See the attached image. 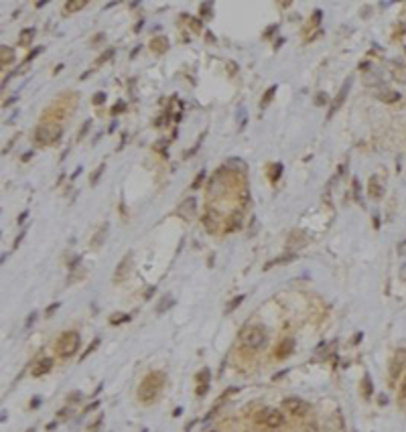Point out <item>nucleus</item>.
Wrapping results in <instances>:
<instances>
[{
	"mask_svg": "<svg viewBox=\"0 0 406 432\" xmlns=\"http://www.w3.org/2000/svg\"><path fill=\"white\" fill-rule=\"evenodd\" d=\"M165 379L167 378H165L163 372H151V374H146L142 378V381H140V385H138V392H136L138 402L144 404V406H151L153 402H157L159 394L165 387Z\"/></svg>",
	"mask_w": 406,
	"mask_h": 432,
	"instance_id": "nucleus-1",
	"label": "nucleus"
},
{
	"mask_svg": "<svg viewBox=\"0 0 406 432\" xmlns=\"http://www.w3.org/2000/svg\"><path fill=\"white\" fill-rule=\"evenodd\" d=\"M240 341L246 349L250 351H258L264 347L266 343V329L262 325H248L242 333H240Z\"/></svg>",
	"mask_w": 406,
	"mask_h": 432,
	"instance_id": "nucleus-2",
	"label": "nucleus"
},
{
	"mask_svg": "<svg viewBox=\"0 0 406 432\" xmlns=\"http://www.w3.org/2000/svg\"><path fill=\"white\" fill-rule=\"evenodd\" d=\"M57 355L61 359H69L77 349H79V333L77 331H65L55 343Z\"/></svg>",
	"mask_w": 406,
	"mask_h": 432,
	"instance_id": "nucleus-3",
	"label": "nucleus"
},
{
	"mask_svg": "<svg viewBox=\"0 0 406 432\" xmlns=\"http://www.w3.org/2000/svg\"><path fill=\"white\" fill-rule=\"evenodd\" d=\"M256 422L266 428H279L285 424V414L276 408H262L256 412Z\"/></svg>",
	"mask_w": 406,
	"mask_h": 432,
	"instance_id": "nucleus-4",
	"label": "nucleus"
},
{
	"mask_svg": "<svg viewBox=\"0 0 406 432\" xmlns=\"http://www.w3.org/2000/svg\"><path fill=\"white\" fill-rule=\"evenodd\" d=\"M61 136V128L59 126H49V124H43L35 130V140L39 144H49L53 140H57Z\"/></svg>",
	"mask_w": 406,
	"mask_h": 432,
	"instance_id": "nucleus-5",
	"label": "nucleus"
},
{
	"mask_svg": "<svg viewBox=\"0 0 406 432\" xmlns=\"http://www.w3.org/2000/svg\"><path fill=\"white\" fill-rule=\"evenodd\" d=\"M283 408H285V412H289L292 416H305L309 412V404L301 398H285Z\"/></svg>",
	"mask_w": 406,
	"mask_h": 432,
	"instance_id": "nucleus-6",
	"label": "nucleus"
},
{
	"mask_svg": "<svg viewBox=\"0 0 406 432\" xmlns=\"http://www.w3.org/2000/svg\"><path fill=\"white\" fill-rule=\"evenodd\" d=\"M351 83H353V79L351 77H348L346 81H344V85H341V90L337 92V96H335V100H333V104H331V108H329V112H327V120H331L333 118V114L337 112V110L344 106V102H346V98H348L349 90H351Z\"/></svg>",
	"mask_w": 406,
	"mask_h": 432,
	"instance_id": "nucleus-7",
	"label": "nucleus"
},
{
	"mask_svg": "<svg viewBox=\"0 0 406 432\" xmlns=\"http://www.w3.org/2000/svg\"><path fill=\"white\" fill-rule=\"evenodd\" d=\"M130 268H132V252H128L124 258H122V262L116 266V272H114V282H122V280H126L128 278V274H130Z\"/></svg>",
	"mask_w": 406,
	"mask_h": 432,
	"instance_id": "nucleus-8",
	"label": "nucleus"
},
{
	"mask_svg": "<svg viewBox=\"0 0 406 432\" xmlns=\"http://www.w3.org/2000/svg\"><path fill=\"white\" fill-rule=\"evenodd\" d=\"M218 223H220V215L213 211V209H207L205 211V215H203V227L207 229V231H216L218 229Z\"/></svg>",
	"mask_w": 406,
	"mask_h": 432,
	"instance_id": "nucleus-9",
	"label": "nucleus"
},
{
	"mask_svg": "<svg viewBox=\"0 0 406 432\" xmlns=\"http://www.w3.org/2000/svg\"><path fill=\"white\" fill-rule=\"evenodd\" d=\"M404 359H406V353L404 351H398L392 359V365H390V378L396 379V376L402 372V365H404Z\"/></svg>",
	"mask_w": 406,
	"mask_h": 432,
	"instance_id": "nucleus-10",
	"label": "nucleus"
},
{
	"mask_svg": "<svg viewBox=\"0 0 406 432\" xmlns=\"http://www.w3.org/2000/svg\"><path fill=\"white\" fill-rule=\"evenodd\" d=\"M51 370H53V359H51V357H43V359H39L37 368L33 370V376H35V378H39V376L49 374Z\"/></svg>",
	"mask_w": 406,
	"mask_h": 432,
	"instance_id": "nucleus-11",
	"label": "nucleus"
},
{
	"mask_svg": "<svg viewBox=\"0 0 406 432\" xmlns=\"http://www.w3.org/2000/svg\"><path fill=\"white\" fill-rule=\"evenodd\" d=\"M292 351H294V339L287 337V339H285V341L279 345V349H276V357L285 359V357H289Z\"/></svg>",
	"mask_w": 406,
	"mask_h": 432,
	"instance_id": "nucleus-12",
	"label": "nucleus"
},
{
	"mask_svg": "<svg viewBox=\"0 0 406 432\" xmlns=\"http://www.w3.org/2000/svg\"><path fill=\"white\" fill-rule=\"evenodd\" d=\"M368 193L374 197V199H380L384 195V187L378 183V177H372L370 183H368Z\"/></svg>",
	"mask_w": 406,
	"mask_h": 432,
	"instance_id": "nucleus-13",
	"label": "nucleus"
},
{
	"mask_svg": "<svg viewBox=\"0 0 406 432\" xmlns=\"http://www.w3.org/2000/svg\"><path fill=\"white\" fill-rule=\"evenodd\" d=\"M242 225H244V221H242V213H240V211H238V213H232V215L228 217L226 231H238V229H242Z\"/></svg>",
	"mask_w": 406,
	"mask_h": 432,
	"instance_id": "nucleus-14",
	"label": "nucleus"
},
{
	"mask_svg": "<svg viewBox=\"0 0 406 432\" xmlns=\"http://www.w3.org/2000/svg\"><path fill=\"white\" fill-rule=\"evenodd\" d=\"M151 49L155 51V53H165L167 49H169V39L167 37H157V39H153V43H151Z\"/></svg>",
	"mask_w": 406,
	"mask_h": 432,
	"instance_id": "nucleus-15",
	"label": "nucleus"
},
{
	"mask_svg": "<svg viewBox=\"0 0 406 432\" xmlns=\"http://www.w3.org/2000/svg\"><path fill=\"white\" fill-rule=\"evenodd\" d=\"M173 305H175L173 296H171V294H165V296L159 300V305H157V309H155V311H157V315H163V313H165V311H169Z\"/></svg>",
	"mask_w": 406,
	"mask_h": 432,
	"instance_id": "nucleus-16",
	"label": "nucleus"
},
{
	"mask_svg": "<svg viewBox=\"0 0 406 432\" xmlns=\"http://www.w3.org/2000/svg\"><path fill=\"white\" fill-rule=\"evenodd\" d=\"M195 207H197V201H195V197H189V199H187V201L181 205L179 213H181V215H189V217H191L193 213H195Z\"/></svg>",
	"mask_w": 406,
	"mask_h": 432,
	"instance_id": "nucleus-17",
	"label": "nucleus"
},
{
	"mask_svg": "<svg viewBox=\"0 0 406 432\" xmlns=\"http://www.w3.org/2000/svg\"><path fill=\"white\" fill-rule=\"evenodd\" d=\"M378 98H380L382 102H386V104H394V102L400 100V94H398V92H392V90H384L382 94H378Z\"/></svg>",
	"mask_w": 406,
	"mask_h": 432,
	"instance_id": "nucleus-18",
	"label": "nucleus"
},
{
	"mask_svg": "<svg viewBox=\"0 0 406 432\" xmlns=\"http://www.w3.org/2000/svg\"><path fill=\"white\" fill-rule=\"evenodd\" d=\"M86 0H69V2H65V10L67 12H77V10H81V8H86Z\"/></svg>",
	"mask_w": 406,
	"mask_h": 432,
	"instance_id": "nucleus-19",
	"label": "nucleus"
},
{
	"mask_svg": "<svg viewBox=\"0 0 406 432\" xmlns=\"http://www.w3.org/2000/svg\"><path fill=\"white\" fill-rule=\"evenodd\" d=\"M35 33H37V31H35L33 27H29V29H25V31L20 33V39H18V43H20V45H29V43L33 41V37H35Z\"/></svg>",
	"mask_w": 406,
	"mask_h": 432,
	"instance_id": "nucleus-20",
	"label": "nucleus"
},
{
	"mask_svg": "<svg viewBox=\"0 0 406 432\" xmlns=\"http://www.w3.org/2000/svg\"><path fill=\"white\" fill-rule=\"evenodd\" d=\"M274 92H276V85H272V88L266 90V94H264L262 100H260V110H266V106L270 104V100L274 98Z\"/></svg>",
	"mask_w": 406,
	"mask_h": 432,
	"instance_id": "nucleus-21",
	"label": "nucleus"
},
{
	"mask_svg": "<svg viewBox=\"0 0 406 432\" xmlns=\"http://www.w3.org/2000/svg\"><path fill=\"white\" fill-rule=\"evenodd\" d=\"M0 53H2V65H6V63H12V59H14L12 49H8L6 45H2V47H0Z\"/></svg>",
	"mask_w": 406,
	"mask_h": 432,
	"instance_id": "nucleus-22",
	"label": "nucleus"
},
{
	"mask_svg": "<svg viewBox=\"0 0 406 432\" xmlns=\"http://www.w3.org/2000/svg\"><path fill=\"white\" fill-rule=\"evenodd\" d=\"M211 8H213V4H211V2H201V6H199L201 16H203V18H211V16H213Z\"/></svg>",
	"mask_w": 406,
	"mask_h": 432,
	"instance_id": "nucleus-23",
	"label": "nucleus"
},
{
	"mask_svg": "<svg viewBox=\"0 0 406 432\" xmlns=\"http://www.w3.org/2000/svg\"><path fill=\"white\" fill-rule=\"evenodd\" d=\"M104 170H106V164L102 162V164H100V166L94 170V175H92V179H90V185H92V187H94V185L100 181V177H102V172H104Z\"/></svg>",
	"mask_w": 406,
	"mask_h": 432,
	"instance_id": "nucleus-24",
	"label": "nucleus"
},
{
	"mask_svg": "<svg viewBox=\"0 0 406 432\" xmlns=\"http://www.w3.org/2000/svg\"><path fill=\"white\" fill-rule=\"evenodd\" d=\"M98 345H100V337H96V339L92 341V345H90V347H88V351H86V353H83V355L79 357V361H83V359H86V357H88L90 353H94V351L98 349Z\"/></svg>",
	"mask_w": 406,
	"mask_h": 432,
	"instance_id": "nucleus-25",
	"label": "nucleus"
},
{
	"mask_svg": "<svg viewBox=\"0 0 406 432\" xmlns=\"http://www.w3.org/2000/svg\"><path fill=\"white\" fill-rule=\"evenodd\" d=\"M244 298H246L244 294H240V296H236V298H232V300H230V305H228V309H226V313H232L233 309H238V307H240V303H242Z\"/></svg>",
	"mask_w": 406,
	"mask_h": 432,
	"instance_id": "nucleus-26",
	"label": "nucleus"
},
{
	"mask_svg": "<svg viewBox=\"0 0 406 432\" xmlns=\"http://www.w3.org/2000/svg\"><path fill=\"white\" fill-rule=\"evenodd\" d=\"M364 394H366V398L372 396V378H370V374H366V378H364Z\"/></svg>",
	"mask_w": 406,
	"mask_h": 432,
	"instance_id": "nucleus-27",
	"label": "nucleus"
},
{
	"mask_svg": "<svg viewBox=\"0 0 406 432\" xmlns=\"http://www.w3.org/2000/svg\"><path fill=\"white\" fill-rule=\"evenodd\" d=\"M106 233H108V223H106V225H102V229L98 231V235H96V240H94V246H100Z\"/></svg>",
	"mask_w": 406,
	"mask_h": 432,
	"instance_id": "nucleus-28",
	"label": "nucleus"
},
{
	"mask_svg": "<svg viewBox=\"0 0 406 432\" xmlns=\"http://www.w3.org/2000/svg\"><path fill=\"white\" fill-rule=\"evenodd\" d=\"M126 321H130V317L128 315H120V313H116L112 319H110V323L112 325H120V323H126Z\"/></svg>",
	"mask_w": 406,
	"mask_h": 432,
	"instance_id": "nucleus-29",
	"label": "nucleus"
},
{
	"mask_svg": "<svg viewBox=\"0 0 406 432\" xmlns=\"http://www.w3.org/2000/svg\"><path fill=\"white\" fill-rule=\"evenodd\" d=\"M92 102H94V106H102V104L106 102V92H98V94L94 96Z\"/></svg>",
	"mask_w": 406,
	"mask_h": 432,
	"instance_id": "nucleus-30",
	"label": "nucleus"
},
{
	"mask_svg": "<svg viewBox=\"0 0 406 432\" xmlns=\"http://www.w3.org/2000/svg\"><path fill=\"white\" fill-rule=\"evenodd\" d=\"M281 172H283V164H281V162H276V164H274V168H272V177H270V179L276 183V181L281 179Z\"/></svg>",
	"mask_w": 406,
	"mask_h": 432,
	"instance_id": "nucleus-31",
	"label": "nucleus"
},
{
	"mask_svg": "<svg viewBox=\"0 0 406 432\" xmlns=\"http://www.w3.org/2000/svg\"><path fill=\"white\" fill-rule=\"evenodd\" d=\"M203 181H205V170H201V172H199V175L195 177V181H193V185H191V189H199Z\"/></svg>",
	"mask_w": 406,
	"mask_h": 432,
	"instance_id": "nucleus-32",
	"label": "nucleus"
},
{
	"mask_svg": "<svg viewBox=\"0 0 406 432\" xmlns=\"http://www.w3.org/2000/svg\"><path fill=\"white\" fill-rule=\"evenodd\" d=\"M41 53H43V47H35V49H31V51H29V55H27V59H25V61L29 63V61H33L37 55H41Z\"/></svg>",
	"mask_w": 406,
	"mask_h": 432,
	"instance_id": "nucleus-33",
	"label": "nucleus"
},
{
	"mask_svg": "<svg viewBox=\"0 0 406 432\" xmlns=\"http://www.w3.org/2000/svg\"><path fill=\"white\" fill-rule=\"evenodd\" d=\"M114 55H116V49H108L106 53H104L102 57H100V59H98V63H106V61H110V59H112Z\"/></svg>",
	"mask_w": 406,
	"mask_h": 432,
	"instance_id": "nucleus-34",
	"label": "nucleus"
},
{
	"mask_svg": "<svg viewBox=\"0 0 406 432\" xmlns=\"http://www.w3.org/2000/svg\"><path fill=\"white\" fill-rule=\"evenodd\" d=\"M37 317H39V313L37 311H33L29 317H27V321H25V329H29V327H33V323L37 321Z\"/></svg>",
	"mask_w": 406,
	"mask_h": 432,
	"instance_id": "nucleus-35",
	"label": "nucleus"
},
{
	"mask_svg": "<svg viewBox=\"0 0 406 432\" xmlns=\"http://www.w3.org/2000/svg\"><path fill=\"white\" fill-rule=\"evenodd\" d=\"M315 104H317V106H325V104H327V94H323V92L317 94V96H315Z\"/></svg>",
	"mask_w": 406,
	"mask_h": 432,
	"instance_id": "nucleus-36",
	"label": "nucleus"
},
{
	"mask_svg": "<svg viewBox=\"0 0 406 432\" xmlns=\"http://www.w3.org/2000/svg\"><path fill=\"white\" fill-rule=\"evenodd\" d=\"M228 166H238L242 172H246V164H244L242 161H238V159H232V161L228 162Z\"/></svg>",
	"mask_w": 406,
	"mask_h": 432,
	"instance_id": "nucleus-37",
	"label": "nucleus"
},
{
	"mask_svg": "<svg viewBox=\"0 0 406 432\" xmlns=\"http://www.w3.org/2000/svg\"><path fill=\"white\" fill-rule=\"evenodd\" d=\"M197 379H199V383H207V381H209V372H207V370L199 372V376H197Z\"/></svg>",
	"mask_w": 406,
	"mask_h": 432,
	"instance_id": "nucleus-38",
	"label": "nucleus"
},
{
	"mask_svg": "<svg viewBox=\"0 0 406 432\" xmlns=\"http://www.w3.org/2000/svg\"><path fill=\"white\" fill-rule=\"evenodd\" d=\"M124 110H126V104H124V102H116V104H114V108H112V114L116 116V114L124 112Z\"/></svg>",
	"mask_w": 406,
	"mask_h": 432,
	"instance_id": "nucleus-39",
	"label": "nucleus"
},
{
	"mask_svg": "<svg viewBox=\"0 0 406 432\" xmlns=\"http://www.w3.org/2000/svg\"><path fill=\"white\" fill-rule=\"evenodd\" d=\"M59 307H61V303H53V305H51V307H49V309L45 311V315H47V317H51V315H53V313L57 311Z\"/></svg>",
	"mask_w": 406,
	"mask_h": 432,
	"instance_id": "nucleus-40",
	"label": "nucleus"
},
{
	"mask_svg": "<svg viewBox=\"0 0 406 432\" xmlns=\"http://www.w3.org/2000/svg\"><path fill=\"white\" fill-rule=\"evenodd\" d=\"M79 398H81V392H73L67 396V402H79Z\"/></svg>",
	"mask_w": 406,
	"mask_h": 432,
	"instance_id": "nucleus-41",
	"label": "nucleus"
},
{
	"mask_svg": "<svg viewBox=\"0 0 406 432\" xmlns=\"http://www.w3.org/2000/svg\"><path fill=\"white\" fill-rule=\"evenodd\" d=\"M359 191H361V189H359V181H357V179H353V193H355V197H357V199H359Z\"/></svg>",
	"mask_w": 406,
	"mask_h": 432,
	"instance_id": "nucleus-42",
	"label": "nucleus"
},
{
	"mask_svg": "<svg viewBox=\"0 0 406 432\" xmlns=\"http://www.w3.org/2000/svg\"><path fill=\"white\" fill-rule=\"evenodd\" d=\"M207 392V383H201L199 387H197V396H203Z\"/></svg>",
	"mask_w": 406,
	"mask_h": 432,
	"instance_id": "nucleus-43",
	"label": "nucleus"
},
{
	"mask_svg": "<svg viewBox=\"0 0 406 432\" xmlns=\"http://www.w3.org/2000/svg\"><path fill=\"white\" fill-rule=\"evenodd\" d=\"M39 404H41V398H39V396H35V398H33V402H31V408H37Z\"/></svg>",
	"mask_w": 406,
	"mask_h": 432,
	"instance_id": "nucleus-44",
	"label": "nucleus"
},
{
	"mask_svg": "<svg viewBox=\"0 0 406 432\" xmlns=\"http://www.w3.org/2000/svg\"><path fill=\"white\" fill-rule=\"evenodd\" d=\"M104 37H106L104 33H100V35H96V37H94V45H98V43H100V41H102Z\"/></svg>",
	"mask_w": 406,
	"mask_h": 432,
	"instance_id": "nucleus-45",
	"label": "nucleus"
},
{
	"mask_svg": "<svg viewBox=\"0 0 406 432\" xmlns=\"http://www.w3.org/2000/svg\"><path fill=\"white\" fill-rule=\"evenodd\" d=\"M88 128H90V122H86V124H83V128H81V132H79V138H83V134L88 132Z\"/></svg>",
	"mask_w": 406,
	"mask_h": 432,
	"instance_id": "nucleus-46",
	"label": "nucleus"
},
{
	"mask_svg": "<svg viewBox=\"0 0 406 432\" xmlns=\"http://www.w3.org/2000/svg\"><path fill=\"white\" fill-rule=\"evenodd\" d=\"M138 53H140V45H138V47H134V49L130 51V59H134V57H136Z\"/></svg>",
	"mask_w": 406,
	"mask_h": 432,
	"instance_id": "nucleus-47",
	"label": "nucleus"
},
{
	"mask_svg": "<svg viewBox=\"0 0 406 432\" xmlns=\"http://www.w3.org/2000/svg\"><path fill=\"white\" fill-rule=\"evenodd\" d=\"M98 406H100V402H98V400H96V402H94V404H90V406H88V410H86V412H90V410H96V408H98Z\"/></svg>",
	"mask_w": 406,
	"mask_h": 432,
	"instance_id": "nucleus-48",
	"label": "nucleus"
},
{
	"mask_svg": "<svg viewBox=\"0 0 406 432\" xmlns=\"http://www.w3.org/2000/svg\"><path fill=\"white\" fill-rule=\"evenodd\" d=\"M27 217H29V211L20 213V215H18V223H25V219H27Z\"/></svg>",
	"mask_w": 406,
	"mask_h": 432,
	"instance_id": "nucleus-49",
	"label": "nucleus"
},
{
	"mask_svg": "<svg viewBox=\"0 0 406 432\" xmlns=\"http://www.w3.org/2000/svg\"><path fill=\"white\" fill-rule=\"evenodd\" d=\"M81 170H83V168H81V166H77V168H75V172H73V175H71V179H77V177H79V172H81Z\"/></svg>",
	"mask_w": 406,
	"mask_h": 432,
	"instance_id": "nucleus-50",
	"label": "nucleus"
},
{
	"mask_svg": "<svg viewBox=\"0 0 406 432\" xmlns=\"http://www.w3.org/2000/svg\"><path fill=\"white\" fill-rule=\"evenodd\" d=\"M191 23H193V27H195V29H201V20H197V18H193Z\"/></svg>",
	"mask_w": 406,
	"mask_h": 432,
	"instance_id": "nucleus-51",
	"label": "nucleus"
},
{
	"mask_svg": "<svg viewBox=\"0 0 406 432\" xmlns=\"http://www.w3.org/2000/svg\"><path fill=\"white\" fill-rule=\"evenodd\" d=\"M31 157H33V153H27V155H23V162L31 161Z\"/></svg>",
	"mask_w": 406,
	"mask_h": 432,
	"instance_id": "nucleus-52",
	"label": "nucleus"
},
{
	"mask_svg": "<svg viewBox=\"0 0 406 432\" xmlns=\"http://www.w3.org/2000/svg\"><path fill=\"white\" fill-rule=\"evenodd\" d=\"M400 278H402V280H406V264L402 266V268H400Z\"/></svg>",
	"mask_w": 406,
	"mask_h": 432,
	"instance_id": "nucleus-53",
	"label": "nucleus"
},
{
	"mask_svg": "<svg viewBox=\"0 0 406 432\" xmlns=\"http://www.w3.org/2000/svg\"><path fill=\"white\" fill-rule=\"evenodd\" d=\"M45 4H47V0H39V2H37V4H35V6H37V8H43V6H45Z\"/></svg>",
	"mask_w": 406,
	"mask_h": 432,
	"instance_id": "nucleus-54",
	"label": "nucleus"
},
{
	"mask_svg": "<svg viewBox=\"0 0 406 432\" xmlns=\"http://www.w3.org/2000/svg\"><path fill=\"white\" fill-rule=\"evenodd\" d=\"M140 31H142V20H140V23L134 27V33H140Z\"/></svg>",
	"mask_w": 406,
	"mask_h": 432,
	"instance_id": "nucleus-55",
	"label": "nucleus"
},
{
	"mask_svg": "<svg viewBox=\"0 0 406 432\" xmlns=\"http://www.w3.org/2000/svg\"><path fill=\"white\" fill-rule=\"evenodd\" d=\"M228 69H230V73H233V71H238V65H233V63H230V65H228Z\"/></svg>",
	"mask_w": 406,
	"mask_h": 432,
	"instance_id": "nucleus-56",
	"label": "nucleus"
},
{
	"mask_svg": "<svg viewBox=\"0 0 406 432\" xmlns=\"http://www.w3.org/2000/svg\"><path fill=\"white\" fill-rule=\"evenodd\" d=\"M283 376H287V370H285V372H281V374H276V376H274V379H281Z\"/></svg>",
	"mask_w": 406,
	"mask_h": 432,
	"instance_id": "nucleus-57",
	"label": "nucleus"
},
{
	"mask_svg": "<svg viewBox=\"0 0 406 432\" xmlns=\"http://www.w3.org/2000/svg\"><path fill=\"white\" fill-rule=\"evenodd\" d=\"M402 398H406V379L402 381Z\"/></svg>",
	"mask_w": 406,
	"mask_h": 432,
	"instance_id": "nucleus-58",
	"label": "nucleus"
},
{
	"mask_svg": "<svg viewBox=\"0 0 406 432\" xmlns=\"http://www.w3.org/2000/svg\"><path fill=\"white\" fill-rule=\"evenodd\" d=\"M142 432H148V430H142Z\"/></svg>",
	"mask_w": 406,
	"mask_h": 432,
	"instance_id": "nucleus-59",
	"label": "nucleus"
},
{
	"mask_svg": "<svg viewBox=\"0 0 406 432\" xmlns=\"http://www.w3.org/2000/svg\"><path fill=\"white\" fill-rule=\"evenodd\" d=\"M211 432H218V430H211Z\"/></svg>",
	"mask_w": 406,
	"mask_h": 432,
	"instance_id": "nucleus-60",
	"label": "nucleus"
}]
</instances>
